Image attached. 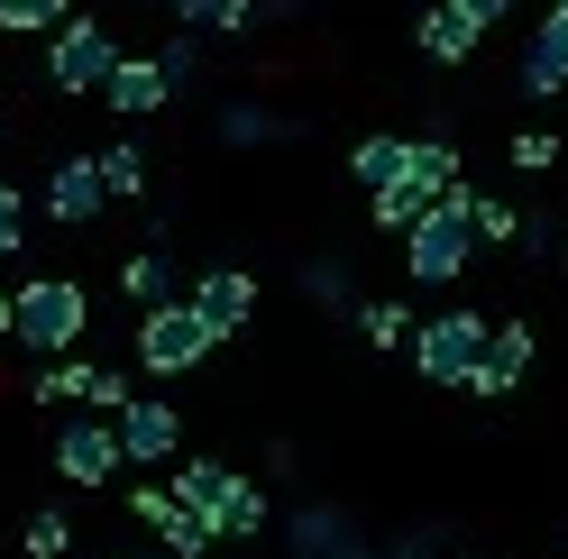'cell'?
<instances>
[{"mask_svg": "<svg viewBox=\"0 0 568 559\" xmlns=\"http://www.w3.org/2000/svg\"><path fill=\"white\" fill-rule=\"evenodd\" d=\"M514 165H523V174H550V165H559V138H550V129H523V138H514Z\"/></svg>", "mask_w": 568, "mask_h": 559, "instance_id": "f1b7e54d", "label": "cell"}, {"mask_svg": "<svg viewBox=\"0 0 568 559\" xmlns=\"http://www.w3.org/2000/svg\"><path fill=\"white\" fill-rule=\"evenodd\" d=\"M413 367L432 386H468V367L486 358V312H440V322H413Z\"/></svg>", "mask_w": 568, "mask_h": 559, "instance_id": "5b68a950", "label": "cell"}, {"mask_svg": "<svg viewBox=\"0 0 568 559\" xmlns=\"http://www.w3.org/2000/svg\"><path fill=\"white\" fill-rule=\"evenodd\" d=\"M120 468H129V459H120V431H111V423L74 413V423L55 431V477H64V486H83V496H92V486H111Z\"/></svg>", "mask_w": 568, "mask_h": 559, "instance_id": "30bf717a", "label": "cell"}, {"mask_svg": "<svg viewBox=\"0 0 568 559\" xmlns=\"http://www.w3.org/2000/svg\"><path fill=\"white\" fill-rule=\"evenodd\" d=\"M92 331V294L74 285V275H28V285L10 294V348H28V358L64 367Z\"/></svg>", "mask_w": 568, "mask_h": 559, "instance_id": "6da1fadb", "label": "cell"}, {"mask_svg": "<svg viewBox=\"0 0 568 559\" xmlns=\"http://www.w3.org/2000/svg\"><path fill=\"white\" fill-rule=\"evenodd\" d=\"M531 358H541V339H531V322H486V358L468 367V386L458 395H477V404H505L523 376H531Z\"/></svg>", "mask_w": 568, "mask_h": 559, "instance_id": "ba28073f", "label": "cell"}, {"mask_svg": "<svg viewBox=\"0 0 568 559\" xmlns=\"http://www.w3.org/2000/svg\"><path fill=\"white\" fill-rule=\"evenodd\" d=\"M64 19H74L64 0H0V28H10V38L19 28H64Z\"/></svg>", "mask_w": 568, "mask_h": 559, "instance_id": "484cf974", "label": "cell"}, {"mask_svg": "<svg viewBox=\"0 0 568 559\" xmlns=\"http://www.w3.org/2000/svg\"><path fill=\"white\" fill-rule=\"evenodd\" d=\"M422 212H432V202H413L404 184H395V193H376V230H395V238H404V230H413Z\"/></svg>", "mask_w": 568, "mask_h": 559, "instance_id": "83f0119b", "label": "cell"}, {"mask_svg": "<svg viewBox=\"0 0 568 559\" xmlns=\"http://www.w3.org/2000/svg\"><path fill=\"white\" fill-rule=\"evenodd\" d=\"M19 550H28V559H74V522H64V514H28Z\"/></svg>", "mask_w": 568, "mask_h": 559, "instance_id": "cb8c5ba5", "label": "cell"}, {"mask_svg": "<svg viewBox=\"0 0 568 559\" xmlns=\"http://www.w3.org/2000/svg\"><path fill=\"white\" fill-rule=\"evenodd\" d=\"M120 294H129L138 312L174 303V266H165V248H156V238H148V248H129V266H120Z\"/></svg>", "mask_w": 568, "mask_h": 559, "instance_id": "ffe728a7", "label": "cell"}, {"mask_svg": "<svg viewBox=\"0 0 568 559\" xmlns=\"http://www.w3.org/2000/svg\"><path fill=\"white\" fill-rule=\"evenodd\" d=\"M101 202H111V193H101V165H92V156H64V165L47 174V212H55L64 230H83Z\"/></svg>", "mask_w": 568, "mask_h": 559, "instance_id": "e0dca14e", "label": "cell"}, {"mask_svg": "<svg viewBox=\"0 0 568 559\" xmlns=\"http://www.w3.org/2000/svg\"><path fill=\"white\" fill-rule=\"evenodd\" d=\"M38 404H83L92 423H120L129 376H120V367H74V358H64V367H47V376H38Z\"/></svg>", "mask_w": 568, "mask_h": 559, "instance_id": "7c38bea8", "label": "cell"}, {"mask_svg": "<svg viewBox=\"0 0 568 559\" xmlns=\"http://www.w3.org/2000/svg\"><path fill=\"white\" fill-rule=\"evenodd\" d=\"M221 138H230V148H266V138H275V120L257 111V101H230V111H221Z\"/></svg>", "mask_w": 568, "mask_h": 559, "instance_id": "d4e9b609", "label": "cell"}, {"mask_svg": "<svg viewBox=\"0 0 568 559\" xmlns=\"http://www.w3.org/2000/svg\"><path fill=\"white\" fill-rule=\"evenodd\" d=\"M404 559H440V550H404Z\"/></svg>", "mask_w": 568, "mask_h": 559, "instance_id": "836d02e7", "label": "cell"}, {"mask_svg": "<svg viewBox=\"0 0 568 559\" xmlns=\"http://www.w3.org/2000/svg\"><path fill=\"white\" fill-rule=\"evenodd\" d=\"M92 165H101V193H111V202H138V193L156 184V174H148V156H138V148H101Z\"/></svg>", "mask_w": 568, "mask_h": 559, "instance_id": "7402d4cb", "label": "cell"}, {"mask_svg": "<svg viewBox=\"0 0 568 559\" xmlns=\"http://www.w3.org/2000/svg\"><path fill=\"white\" fill-rule=\"evenodd\" d=\"M468 221H477V238H514V230H523V221H514L495 193H477V212H468Z\"/></svg>", "mask_w": 568, "mask_h": 559, "instance_id": "4dcf8cb0", "label": "cell"}, {"mask_svg": "<svg viewBox=\"0 0 568 559\" xmlns=\"http://www.w3.org/2000/svg\"><path fill=\"white\" fill-rule=\"evenodd\" d=\"M101 101L129 111V120H148V111H165V101H174V83H165L156 55H120V74H111V92H101Z\"/></svg>", "mask_w": 568, "mask_h": 559, "instance_id": "ac0fdd59", "label": "cell"}, {"mask_svg": "<svg viewBox=\"0 0 568 559\" xmlns=\"http://www.w3.org/2000/svg\"><path fill=\"white\" fill-rule=\"evenodd\" d=\"M156 64H165V83H184V74H193V64H202V47H193V38H174V47L156 55Z\"/></svg>", "mask_w": 568, "mask_h": 559, "instance_id": "1f68e13d", "label": "cell"}, {"mask_svg": "<svg viewBox=\"0 0 568 559\" xmlns=\"http://www.w3.org/2000/svg\"><path fill=\"white\" fill-rule=\"evenodd\" d=\"M404 148H413V138H385V129H376V138H358V148H348V174H358V184H367V202L404 184Z\"/></svg>", "mask_w": 568, "mask_h": 559, "instance_id": "d6986e66", "label": "cell"}, {"mask_svg": "<svg viewBox=\"0 0 568 559\" xmlns=\"http://www.w3.org/2000/svg\"><path fill=\"white\" fill-rule=\"evenodd\" d=\"M468 212H477V184H458L449 202H432V212L404 230V275L413 285H449V275L477 257V221Z\"/></svg>", "mask_w": 568, "mask_h": 559, "instance_id": "3957f363", "label": "cell"}, {"mask_svg": "<svg viewBox=\"0 0 568 559\" xmlns=\"http://www.w3.org/2000/svg\"><path fill=\"white\" fill-rule=\"evenodd\" d=\"M294 559H376V541H358V522L339 505H303L294 514Z\"/></svg>", "mask_w": 568, "mask_h": 559, "instance_id": "5bb4252c", "label": "cell"}, {"mask_svg": "<svg viewBox=\"0 0 568 559\" xmlns=\"http://www.w3.org/2000/svg\"><path fill=\"white\" fill-rule=\"evenodd\" d=\"M303 294H312V303H331V312H348V285H339V266H303Z\"/></svg>", "mask_w": 568, "mask_h": 559, "instance_id": "f546056e", "label": "cell"}, {"mask_svg": "<svg viewBox=\"0 0 568 559\" xmlns=\"http://www.w3.org/2000/svg\"><path fill=\"white\" fill-rule=\"evenodd\" d=\"M523 92L531 101H550V92H568V0L531 28V47H523Z\"/></svg>", "mask_w": 568, "mask_h": 559, "instance_id": "9a60e30c", "label": "cell"}, {"mask_svg": "<svg viewBox=\"0 0 568 559\" xmlns=\"http://www.w3.org/2000/svg\"><path fill=\"white\" fill-rule=\"evenodd\" d=\"M174 19H184V38H239L257 10H247V0H184Z\"/></svg>", "mask_w": 568, "mask_h": 559, "instance_id": "44dd1931", "label": "cell"}, {"mask_svg": "<svg viewBox=\"0 0 568 559\" xmlns=\"http://www.w3.org/2000/svg\"><path fill=\"white\" fill-rule=\"evenodd\" d=\"M165 486H174V505H184L211 541H257V532H266V496H257L230 459H174Z\"/></svg>", "mask_w": 568, "mask_h": 559, "instance_id": "7a4b0ae2", "label": "cell"}, {"mask_svg": "<svg viewBox=\"0 0 568 559\" xmlns=\"http://www.w3.org/2000/svg\"><path fill=\"white\" fill-rule=\"evenodd\" d=\"M111 431H120V459H129V468H165V459H184V413H174L165 395H129Z\"/></svg>", "mask_w": 568, "mask_h": 559, "instance_id": "52a82bcc", "label": "cell"}, {"mask_svg": "<svg viewBox=\"0 0 568 559\" xmlns=\"http://www.w3.org/2000/svg\"><path fill=\"white\" fill-rule=\"evenodd\" d=\"M348 322H358L367 348H404V339H413V312H404V303H348Z\"/></svg>", "mask_w": 568, "mask_h": 559, "instance_id": "603a6c76", "label": "cell"}, {"mask_svg": "<svg viewBox=\"0 0 568 559\" xmlns=\"http://www.w3.org/2000/svg\"><path fill=\"white\" fill-rule=\"evenodd\" d=\"M111 74H120V38H111L101 19H64L55 47H47V83L74 92V101H101V92H111Z\"/></svg>", "mask_w": 568, "mask_h": 559, "instance_id": "277c9868", "label": "cell"}, {"mask_svg": "<svg viewBox=\"0 0 568 559\" xmlns=\"http://www.w3.org/2000/svg\"><path fill=\"white\" fill-rule=\"evenodd\" d=\"M0 348H10V294H0Z\"/></svg>", "mask_w": 568, "mask_h": 559, "instance_id": "d6a6232c", "label": "cell"}, {"mask_svg": "<svg viewBox=\"0 0 568 559\" xmlns=\"http://www.w3.org/2000/svg\"><path fill=\"white\" fill-rule=\"evenodd\" d=\"M486 28H495V0H440V10L413 19V47L432 55V64H468Z\"/></svg>", "mask_w": 568, "mask_h": 559, "instance_id": "8fae6325", "label": "cell"}, {"mask_svg": "<svg viewBox=\"0 0 568 559\" xmlns=\"http://www.w3.org/2000/svg\"><path fill=\"white\" fill-rule=\"evenodd\" d=\"M19 248H28V202H19V184H0V266Z\"/></svg>", "mask_w": 568, "mask_h": 559, "instance_id": "4316f807", "label": "cell"}, {"mask_svg": "<svg viewBox=\"0 0 568 559\" xmlns=\"http://www.w3.org/2000/svg\"><path fill=\"white\" fill-rule=\"evenodd\" d=\"M184 312L211 331V348H221V339H239V331H247V312H257V275H247V266H211V275H193Z\"/></svg>", "mask_w": 568, "mask_h": 559, "instance_id": "9c48e42d", "label": "cell"}, {"mask_svg": "<svg viewBox=\"0 0 568 559\" xmlns=\"http://www.w3.org/2000/svg\"><path fill=\"white\" fill-rule=\"evenodd\" d=\"M458 184H468V165H458L449 138H413V148H404V193L413 202H449Z\"/></svg>", "mask_w": 568, "mask_h": 559, "instance_id": "2e32d148", "label": "cell"}, {"mask_svg": "<svg viewBox=\"0 0 568 559\" xmlns=\"http://www.w3.org/2000/svg\"><path fill=\"white\" fill-rule=\"evenodd\" d=\"M129 514L148 522V532H156L174 559H211V532H202L184 505H174V486H156V477H148V486H129Z\"/></svg>", "mask_w": 568, "mask_h": 559, "instance_id": "4fadbf2b", "label": "cell"}, {"mask_svg": "<svg viewBox=\"0 0 568 559\" xmlns=\"http://www.w3.org/2000/svg\"><path fill=\"white\" fill-rule=\"evenodd\" d=\"M211 358V331L193 322L184 303H156V312H138V367L148 376H193Z\"/></svg>", "mask_w": 568, "mask_h": 559, "instance_id": "8992f818", "label": "cell"}]
</instances>
